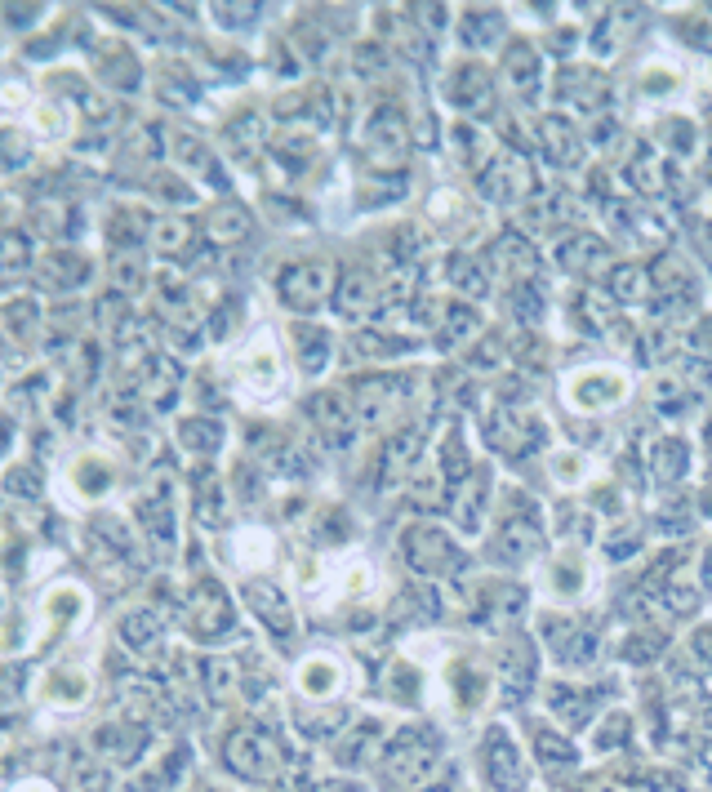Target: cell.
Instances as JSON below:
<instances>
[{
  "mask_svg": "<svg viewBox=\"0 0 712 792\" xmlns=\"http://www.w3.org/2000/svg\"><path fill=\"white\" fill-rule=\"evenodd\" d=\"M646 281H650V272H641L637 263H628V267H619L615 272V299H641V290H646Z\"/></svg>",
  "mask_w": 712,
  "mask_h": 792,
  "instance_id": "22",
  "label": "cell"
},
{
  "mask_svg": "<svg viewBox=\"0 0 712 792\" xmlns=\"http://www.w3.org/2000/svg\"><path fill=\"white\" fill-rule=\"evenodd\" d=\"M708 583H712V548H708Z\"/></svg>",
  "mask_w": 712,
  "mask_h": 792,
  "instance_id": "27",
  "label": "cell"
},
{
  "mask_svg": "<svg viewBox=\"0 0 712 792\" xmlns=\"http://www.w3.org/2000/svg\"><path fill=\"white\" fill-rule=\"evenodd\" d=\"M405 143V121H401V112L397 107H379L374 112V121H370V147H397Z\"/></svg>",
  "mask_w": 712,
  "mask_h": 792,
  "instance_id": "14",
  "label": "cell"
},
{
  "mask_svg": "<svg viewBox=\"0 0 712 792\" xmlns=\"http://www.w3.org/2000/svg\"><path fill=\"white\" fill-rule=\"evenodd\" d=\"M339 681H343V668L330 655H312L299 668V686L308 690V695H334V690H339Z\"/></svg>",
  "mask_w": 712,
  "mask_h": 792,
  "instance_id": "8",
  "label": "cell"
},
{
  "mask_svg": "<svg viewBox=\"0 0 712 792\" xmlns=\"http://www.w3.org/2000/svg\"><path fill=\"white\" fill-rule=\"evenodd\" d=\"M494 259L508 267L512 276H530V267H534V250L526 245V236H503V241L494 245Z\"/></svg>",
  "mask_w": 712,
  "mask_h": 792,
  "instance_id": "16",
  "label": "cell"
},
{
  "mask_svg": "<svg viewBox=\"0 0 712 792\" xmlns=\"http://www.w3.org/2000/svg\"><path fill=\"white\" fill-rule=\"evenodd\" d=\"M450 94H454V103H463V107H481L486 103V72H481V67H459Z\"/></svg>",
  "mask_w": 712,
  "mask_h": 792,
  "instance_id": "17",
  "label": "cell"
},
{
  "mask_svg": "<svg viewBox=\"0 0 712 792\" xmlns=\"http://www.w3.org/2000/svg\"><path fill=\"white\" fill-rule=\"evenodd\" d=\"M419 454V437L414 432H405V437H397L388 445V468H383V477L388 481H401L405 472H410V459Z\"/></svg>",
  "mask_w": 712,
  "mask_h": 792,
  "instance_id": "18",
  "label": "cell"
},
{
  "mask_svg": "<svg viewBox=\"0 0 712 792\" xmlns=\"http://www.w3.org/2000/svg\"><path fill=\"white\" fill-rule=\"evenodd\" d=\"M539 138L548 143V152L557 156V161H579V138H575V130H570V121L566 116H543V125H539Z\"/></svg>",
  "mask_w": 712,
  "mask_h": 792,
  "instance_id": "10",
  "label": "cell"
},
{
  "mask_svg": "<svg viewBox=\"0 0 712 792\" xmlns=\"http://www.w3.org/2000/svg\"><path fill=\"white\" fill-rule=\"evenodd\" d=\"M250 601H254V610L272 623V628H290V606H285V597L272 588V583H254Z\"/></svg>",
  "mask_w": 712,
  "mask_h": 792,
  "instance_id": "15",
  "label": "cell"
},
{
  "mask_svg": "<svg viewBox=\"0 0 712 792\" xmlns=\"http://www.w3.org/2000/svg\"><path fill=\"white\" fill-rule=\"evenodd\" d=\"M628 392V379L619 370H579L575 379L566 383V401L575 410H606L619 396Z\"/></svg>",
  "mask_w": 712,
  "mask_h": 792,
  "instance_id": "1",
  "label": "cell"
},
{
  "mask_svg": "<svg viewBox=\"0 0 712 792\" xmlns=\"http://www.w3.org/2000/svg\"><path fill=\"white\" fill-rule=\"evenodd\" d=\"M512 761H517V752L503 748L499 739H494V748H490V775H494V784H499V788L517 784V766H512Z\"/></svg>",
  "mask_w": 712,
  "mask_h": 792,
  "instance_id": "23",
  "label": "cell"
},
{
  "mask_svg": "<svg viewBox=\"0 0 712 792\" xmlns=\"http://www.w3.org/2000/svg\"><path fill=\"white\" fill-rule=\"evenodd\" d=\"M552 468L561 472V481H575V472H583V463L575 459V454H557V459H552Z\"/></svg>",
  "mask_w": 712,
  "mask_h": 792,
  "instance_id": "26",
  "label": "cell"
},
{
  "mask_svg": "<svg viewBox=\"0 0 712 792\" xmlns=\"http://www.w3.org/2000/svg\"><path fill=\"white\" fill-rule=\"evenodd\" d=\"M370 299H374V285L365 281L361 272H356L352 281H348V290H343V312H361V303L370 308Z\"/></svg>",
  "mask_w": 712,
  "mask_h": 792,
  "instance_id": "25",
  "label": "cell"
},
{
  "mask_svg": "<svg viewBox=\"0 0 712 792\" xmlns=\"http://www.w3.org/2000/svg\"><path fill=\"white\" fill-rule=\"evenodd\" d=\"M534 548H539V526L530 517H508L499 534V557H530Z\"/></svg>",
  "mask_w": 712,
  "mask_h": 792,
  "instance_id": "9",
  "label": "cell"
},
{
  "mask_svg": "<svg viewBox=\"0 0 712 792\" xmlns=\"http://www.w3.org/2000/svg\"><path fill=\"white\" fill-rule=\"evenodd\" d=\"M499 14L494 9H477V14H468V23H463V41L468 45H481V41H490V36H499Z\"/></svg>",
  "mask_w": 712,
  "mask_h": 792,
  "instance_id": "19",
  "label": "cell"
},
{
  "mask_svg": "<svg viewBox=\"0 0 712 792\" xmlns=\"http://www.w3.org/2000/svg\"><path fill=\"white\" fill-rule=\"evenodd\" d=\"M294 343H299L303 365H308V370H316V365L325 361V352H330V339H325L321 330H294Z\"/></svg>",
  "mask_w": 712,
  "mask_h": 792,
  "instance_id": "20",
  "label": "cell"
},
{
  "mask_svg": "<svg viewBox=\"0 0 712 792\" xmlns=\"http://www.w3.org/2000/svg\"><path fill=\"white\" fill-rule=\"evenodd\" d=\"M321 423H325V432H334L339 441H348V437H352V414L343 410L339 401H330V396L321 401Z\"/></svg>",
  "mask_w": 712,
  "mask_h": 792,
  "instance_id": "24",
  "label": "cell"
},
{
  "mask_svg": "<svg viewBox=\"0 0 712 792\" xmlns=\"http://www.w3.org/2000/svg\"><path fill=\"white\" fill-rule=\"evenodd\" d=\"M405 561L419 574H441L445 566H454V543L450 534L437 526H410L405 530Z\"/></svg>",
  "mask_w": 712,
  "mask_h": 792,
  "instance_id": "2",
  "label": "cell"
},
{
  "mask_svg": "<svg viewBox=\"0 0 712 792\" xmlns=\"http://www.w3.org/2000/svg\"><path fill=\"white\" fill-rule=\"evenodd\" d=\"M561 259L566 267H575V272H601V267H610V250L597 241V236H579V241H570L566 250H561Z\"/></svg>",
  "mask_w": 712,
  "mask_h": 792,
  "instance_id": "11",
  "label": "cell"
},
{
  "mask_svg": "<svg viewBox=\"0 0 712 792\" xmlns=\"http://www.w3.org/2000/svg\"><path fill=\"white\" fill-rule=\"evenodd\" d=\"M486 490H490L486 468L468 472V481L459 485V499H454V517H459V526H477V521H481V508H486Z\"/></svg>",
  "mask_w": 712,
  "mask_h": 792,
  "instance_id": "6",
  "label": "cell"
},
{
  "mask_svg": "<svg viewBox=\"0 0 712 792\" xmlns=\"http://www.w3.org/2000/svg\"><path fill=\"white\" fill-rule=\"evenodd\" d=\"M450 281L459 285L463 294H486V272L472 267V259H454L450 263Z\"/></svg>",
  "mask_w": 712,
  "mask_h": 792,
  "instance_id": "21",
  "label": "cell"
},
{
  "mask_svg": "<svg viewBox=\"0 0 712 792\" xmlns=\"http://www.w3.org/2000/svg\"><path fill=\"white\" fill-rule=\"evenodd\" d=\"M486 187H490L494 196H521V192H530V165L521 161L517 152L494 156V165L486 170Z\"/></svg>",
  "mask_w": 712,
  "mask_h": 792,
  "instance_id": "5",
  "label": "cell"
},
{
  "mask_svg": "<svg viewBox=\"0 0 712 792\" xmlns=\"http://www.w3.org/2000/svg\"><path fill=\"white\" fill-rule=\"evenodd\" d=\"M330 285H334V267H325V263H303V267H294V272H285L281 290H285V299H290V303H299V308H312V303H321L325 294H330Z\"/></svg>",
  "mask_w": 712,
  "mask_h": 792,
  "instance_id": "3",
  "label": "cell"
},
{
  "mask_svg": "<svg viewBox=\"0 0 712 792\" xmlns=\"http://www.w3.org/2000/svg\"><path fill=\"white\" fill-rule=\"evenodd\" d=\"M503 72H508V85L517 94H534V85H539V54L530 45H512L508 58H503Z\"/></svg>",
  "mask_w": 712,
  "mask_h": 792,
  "instance_id": "7",
  "label": "cell"
},
{
  "mask_svg": "<svg viewBox=\"0 0 712 792\" xmlns=\"http://www.w3.org/2000/svg\"><path fill=\"white\" fill-rule=\"evenodd\" d=\"M650 463H655V472L664 481H677L681 472H686V463H690V450H686V441H677V437H664L650 450Z\"/></svg>",
  "mask_w": 712,
  "mask_h": 792,
  "instance_id": "13",
  "label": "cell"
},
{
  "mask_svg": "<svg viewBox=\"0 0 712 792\" xmlns=\"http://www.w3.org/2000/svg\"><path fill=\"white\" fill-rule=\"evenodd\" d=\"M490 437H494V445L499 450H508V454H521V450H530L534 441H539V428H534V419L530 414H517V410H499L490 419Z\"/></svg>",
  "mask_w": 712,
  "mask_h": 792,
  "instance_id": "4",
  "label": "cell"
},
{
  "mask_svg": "<svg viewBox=\"0 0 712 792\" xmlns=\"http://www.w3.org/2000/svg\"><path fill=\"white\" fill-rule=\"evenodd\" d=\"M583 579H588V570H583V561L575 557V552H566V557H557L548 566V583H552V592H557V597H579Z\"/></svg>",
  "mask_w": 712,
  "mask_h": 792,
  "instance_id": "12",
  "label": "cell"
}]
</instances>
